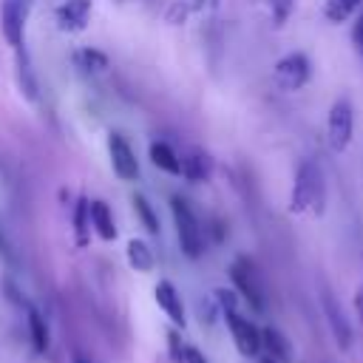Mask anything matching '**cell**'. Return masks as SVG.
Masks as SVG:
<instances>
[{
  "instance_id": "obj_1",
  "label": "cell",
  "mask_w": 363,
  "mask_h": 363,
  "mask_svg": "<svg viewBox=\"0 0 363 363\" xmlns=\"http://www.w3.org/2000/svg\"><path fill=\"white\" fill-rule=\"evenodd\" d=\"M323 201H326V182L320 167L312 159H303L298 164L295 173V184H292V199H289V210L292 213H323Z\"/></svg>"
},
{
  "instance_id": "obj_2",
  "label": "cell",
  "mask_w": 363,
  "mask_h": 363,
  "mask_svg": "<svg viewBox=\"0 0 363 363\" xmlns=\"http://www.w3.org/2000/svg\"><path fill=\"white\" fill-rule=\"evenodd\" d=\"M170 210H173V221H176V235H179L182 252L187 258H201V252H204V233L199 227V218H196L193 207L182 196H173L170 199Z\"/></svg>"
},
{
  "instance_id": "obj_3",
  "label": "cell",
  "mask_w": 363,
  "mask_h": 363,
  "mask_svg": "<svg viewBox=\"0 0 363 363\" xmlns=\"http://www.w3.org/2000/svg\"><path fill=\"white\" fill-rule=\"evenodd\" d=\"M230 278L238 289V295L255 309V312H264L267 309V295H264V284H261V275L255 269V264L250 258H235L233 267H230Z\"/></svg>"
},
{
  "instance_id": "obj_4",
  "label": "cell",
  "mask_w": 363,
  "mask_h": 363,
  "mask_svg": "<svg viewBox=\"0 0 363 363\" xmlns=\"http://www.w3.org/2000/svg\"><path fill=\"white\" fill-rule=\"evenodd\" d=\"M34 0H0V28L3 37L11 48L23 45V34H26V20L31 11Z\"/></svg>"
},
{
  "instance_id": "obj_5",
  "label": "cell",
  "mask_w": 363,
  "mask_h": 363,
  "mask_svg": "<svg viewBox=\"0 0 363 363\" xmlns=\"http://www.w3.org/2000/svg\"><path fill=\"white\" fill-rule=\"evenodd\" d=\"M329 145L332 150H346L352 142V130H354V116H352V102L349 99H337L329 111Z\"/></svg>"
},
{
  "instance_id": "obj_6",
  "label": "cell",
  "mask_w": 363,
  "mask_h": 363,
  "mask_svg": "<svg viewBox=\"0 0 363 363\" xmlns=\"http://www.w3.org/2000/svg\"><path fill=\"white\" fill-rule=\"evenodd\" d=\"M224 318H227V329H230V335H233L235 349H238L244 357H255V354L261 352V332H258V326H252L247 318H241L238 309H227Z\"/></svg>"
},
{
  "instance_id": "obj_7",
  "label": "cell",
  "mask_w": 363,
  "mask_h": 363,
  "mask_svg": "<svg viewBox=\"0 0 363 363\" xmlns=\"http://www.w3.org/2000/svg\"><path fill=\"white\" fill-rule=\"evenodd\" d=\"M309 74H312V68H309V60H306V54H286L284 60H278L275 62V82H278V88H284V91H298V88H303L306 85V79H309Z\"/></svg>"
},
{
  "instance_id": "obj_8",
  "label": "cell",
  "mask_w": 363,
  "mask_h": 363,
  "mask_svg": "<svg viewBox=\"0 0 363 363\" xmlns=\"http://www.w3.org/2000/svg\"><path fill=\"white\" fill-rule=\"evenodd\" d=\"M108 153H111V167L122 182H136L139 179V162L133 147L128 145V139L122 133H111L108 136Z\"/></svg>"
},
{
  "instance_id": "obj_9",
  "label": "cell",
  "mask_w": 363,
  "mask_h": 363,
  "mask_svg": "<svg viewBox=\"0 0 363 363\" xmlns=\"http://www.w3.org/2000/svg\"><path fill=\"white\" fill-rule=\"evenodd\" d=\"M320 303H323V315H326V320H329V329H332V335H335L337 346H340L343 352H349V349H352V343H354L352 323H349V318L343 315V309H340L337 298L332 295V289H326V286L320 289Z\"/></svg>"
},
{
  "instance_id": "obj_10",
  "label": "cell",
  "mask_w": 363,
  "mask_h": 363,
  "mask_svg": "<svg viewBox=\"0 0 363 363\" xmlns=\"http://www.w3.org/2000/svg\"><path fill=\"white\" fill-rule=\"evenodd\" d=\"M91 17V0H62L57 6V26L62 31H82Z\"/></svg>"
},
{
  "instance_id": "obj_11",
  "label": "cell",
  "mask_w": 363,
  "mask_h": 363,
  "mask_svg": "<svg viewBox=\"0 0 363 363\" xmlns=\"http://www.w3.org/2000/svg\"><path fill=\"white\" fill-rule=\"evenodd\" d=\"M179 164H182V176L187 182H207L213 173V159L201 147H184L179 156Z\"/></svg>"
},
{
  "instance_id": "obj_12",
  "label": "cell",
  "mask_w": 363,
  "mask_h": 363,
  "mask_svg": "<svg viewBox=\"0 0 363 363\" xmlns=\"http://www.w3.org/2000/svg\"><path fill=\"white\" fill-rule=\"evenodd\" d=\"M156 303L162 306V312L170 318L173 326H182V329H184V323H187V318H184V303H182L179 289H176L170 281H159V284H156Z\"/></svg>"
},
{
  "instance_id": "obj_13",
  "label": "cell",
  "mask_w": 363,
  "mask_h": 363,
  "mask_svg": "<svg viewBox=\"0 0 363 363\" xmlns=\"http://www.w3.org/2000/svg\"><path fill=\"white\" fill-rule=\"evenodd\" d=\"M17 82H20V91L28 102H37L40 99V88H37V77H34V68H31V60L26 54V48L20 45L17 48Z\"/></svg>"
},
{
  "instance_id": "obj_14",
  "label": "cell",
  "mask_w": 363,
  "mask_h": 363,
  "mask_svg": "<svg viewBox=\"0 0 363 363\" xmlns=\"http://www.w3.org/2000/svg\"><path fill=\"white\" fill-rule=\"evenodd\" d=\"M91 227L96 230L99 238L105 241H113L116 238V224H113V216H111V207L105 201H91Z\"/></svg>"
},
{
  "instance_id": "obj_15",
  "label": "cell",
  "mask_w": 363,
  "mask_h": 363,
  "mask_svg": "<svg viewBox=\"0 0 363 363\" xmlns=\"http://www.w3.org/2000/svg\"><path fill=\"white\" fill-rule=\"evenodd\" d=\"M150 162H153L159 170L170 173V176H179V173H182L179 153H176L167 142H150Z\"/></svg>"
},
{
  "instance_id": "obj_16",
  "label": "cell",
  "mask_w": 363,
  "mask_h": 363,
  "mask_svg": "<svg viewBox=\"0 0 363 363\" xmlns=\"http://www.w3.org/2000/svg\"><path fill=\"white\" fill-rule=\"evenodd\" d=\"M128 261H130V267L136 272H150L153 264H156V255L142 238H130L128 241Z\"/></svg>"
},
{
  "instance_id": "obj_17",
  "label": "cell",
  "mask_w": 363,
  "mask_h": 363,
  "mask_svg": "<svg viewBox=\"0 0 363 363\" xmlns=\"http://www.w3.org/2000/svg\"><path fill=\"white\" fill-rule=\"evenodd\" d=\"M261 346L269 352L272 360H289V340L275 326H264L261 329Z\"/></svg>"
},
{
  "instance_id": "obj_18",
  "label": "cell",
  "mask_w": 363,
  "mask_h": 363,
  "mask_svg": "<svg viewBox=\"0 0 363 363\" xmlns=\"http://www.w3.org/2000/svg\"><path fill=\"white\" fill-rule=\"evenodd\" d=\"M74 60H77V65L82 68V71H88V74H102V71H108V57L102 54V51H96V48H79L77 54H74Z\"/></svg>"
},
{
  "instance_id": "obj_19",
  "label": "cell",
  "mask_w": 363,
  "mask_h": 363,
  "mask_svg": "<svg viewBox=\"0 0 363 363\" xmlns=\"http://www.w3.org/2000/svg\"><path fill=\"white\" fill-rule=\"evenodd\" d=\"M28 335H31V346L37 352L48 349V326H45V318L34 306H28Z\"/></svg>"
},
{
  "instance_id": "obj_20",
  "label": "cell",
  "mask_w": 363,
  "mask_h": 363,
  "mask_svg": "<svg viewBox=\"0 0 363 363\" xmlns=\"http://www.w3.org/2000/svg\"><path fill=\"white\" fill-rule=\"evenodd\" d=\"M133 210H136V216H139L142 227H145L150 235H159V216H156L153 204H150L142 193H136V196H133Z\"/></svg>"
},
{
  "instance_id": "obj_21",
  "label": "cell",
  "mask_w": 363,
  "mask_h": 363,
  "mask_svg": "<svg viewBox=\"0 0 363 363\" xmlns=\"http://www.w3.org/2000/svg\"><path fill=\"white\" fill-rule=\"evenodd\" d=\"M170 354H173V363H207L204 354L196 346L182 343L176 332H170Z\"/></svg>"
},
{
  "instance_id": "obj_22",
  "label": "cell",
  "mask_w": 363,
  "mask_h": 363,
  "mask_svg": "<svg viewBox=\"0 0 363 363\" xmlns=\"http://www.w3.org/2000/svg\"><path fill=\"white\" fill-rule=\"evenodd\" d=\"M91 201L88 199H79L77 207H74V233H77V244L85 247L88 244V227H91Z\"/></svg>"
},
{
  "instance_id": "obj_23",
  "label": "cell",
  "mask_w": 363,
  "mask_h": 363,
  "mask_svg": "<svg viewBox=\"0 0 363 363\" xmlns=\"http://www.w3.org/2000/svg\"><path fill=\"white\" fill-rule=\"evenodd\" d=\"M363 0H329L326 3V20L329 23H343L352 17V11L360 6Z\"/></svg>"
},
{
  "instance_id": "obj_24",
  "label": "cell",
  "mask_w": 363,
  "mask_h": 363,
  "mask_svg": "<svg viewBox=\"0 0 363 363\" xmlns=\"http://www.w3.org/2000/svg\"><path fill=\"white\" fill-rule=\"evenodd\" d=\"M264 3L269 6L272 23H275V26H284L286 17H289V11H292V3H295V0H264Z\"/></svg>"
},
{
  "instance_id": "obj_25",
  "label": "cell",
  "mask_w": 363,
  "mask_h": 363,
  "mask_svg": "<svg viewBox=\"0 0 363 363\" xmlns=\"http://www.w3.org/2000/svg\"><path fill=\"white\" fill-rule=\"evenodd\" d=\"M352 40H354L357 51L363 54V11H360V17H357V23H354V28H352Z\"/></svg>"
},
{
  "instance_id": "obj_26",
  "label": "cell",
  "mask_w": 363,
  "mask_h": 363,
  "mask_svg": "<svg viewBox=\"0 0 363 363\" xmlns=\"http://www.w3.org/2000/svg\"><path fill=\"white\" fill-rule=\"evenodd\" d=\"M187 3H190V11H207L218 6V0H187Z\"/></svg>"
},
{
  "instance_id": "obj_27",
  "label": "cell",
  "mask_w": 363,
  "mask_h": 363,
  "mask_svg": "<svg viewBox=\"0 0 363 363\" xmlns=\"http://www.w3.org/2000/svg\"><path fill=\"white\" fill-rule=\"evenodd\" d=\"M74 363H91L85 354H74Z\"/></svg>"
},
{
  "instance_id": "obj_28",
  "label": "cell",
  "mask_w": 363,
  "mask_h": 363,
  "mask_svg": "<svg viewBox=\"0 0 363 363\" xmlns=\"http://www.w3.org/2000/svg\"><path fill=\"white\" fill-rule=\"evenodd\" d=\"M357 309H360V318H363V292L357 295Z\"/></svg>"
},
{
  "instance_id": "obj_29",
  "label": "cell",
  "mask_w": 363,
  "mask_h": 363,
  "mask_svg": "<svg viewBox=\"0 0 363 363\" xmlns=\"http://www.w3.org/2000/svg\"><path fill=\"white\" fill-rule=\"evenodd\" d=\"M0 252H6V241H3V235H0Z\"/></svg>"
},
{
  "instance_id": "obj_30",
  "label": "cell",
  "mask_w": 363,
  "mask_h": 363,
  "mask_svg": "<svg viewBox=\"0 0 363 363\" xmlns=\"http://www.w3.org/2000/svg\"><path fill=\"white\" fill-rule=\"evenodd\" d=\"M261 363H275V360L272 357H261Z\"/></svg>"
}]
</instances>
